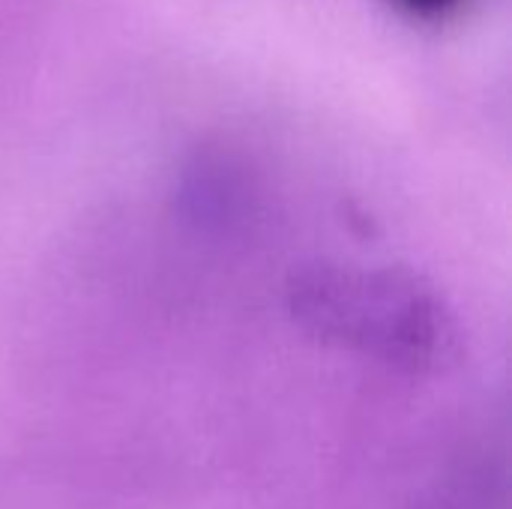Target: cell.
I'll return each mask as SVG.
<instances>
[{
    "label": "cell",
    "mask_w": 512,
    "mask_h": 509,
    "mask_svg": "<svg viewBox=\"0 0 512 509\" xmlns=\"http://www.w3.org/2000/svg\"><path fill=\"white\" fill-rule=\"evenodd\" d=\"M294 318L321 342L405 372H438L459 354L444 300L399 267L321 264L288 291Z\"/></svg>",
    "instance_id": "6da1fadb"
},
{
    "label": "cell",
    "mask_w": 512,
    "mask_h": 509,
    "mask_svg": "<svg viewBox=\"0 0 512 509\" xmlns=\"http://www.w3.org/2000/svg\"><path fill=\"white\" fill-rule=\"evenodd\" d=\"M387 3L414 21H444L453 12H459L465 0H387Z\"/></svg>",
    "instance_id": "7a4b0ae2"
}]
</instances>
